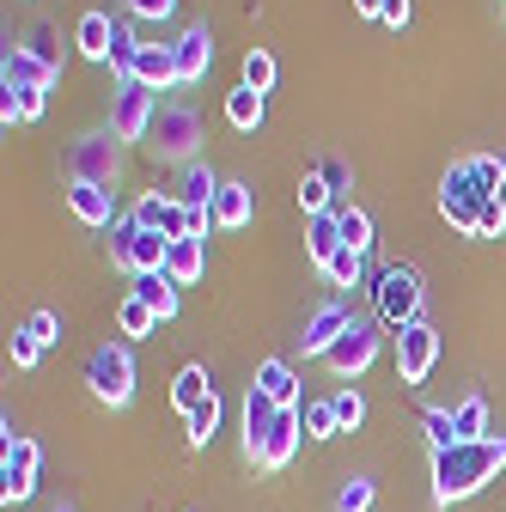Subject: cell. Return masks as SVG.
Returning a JSON list of instances; mask_svg holds the SVG:
<instances>
[{
  "instance_id": "f6af8a7d",
  "label": "cell",
  "mask_w": 506,
  "mask_h": 512,
  "mask_svg": "<svg viewBox=\"0 0 506 512\" xmlns=\"http://www.w3.org/2000/svg\"><path fill=\"white\" fill-rule=\"evenodd\" d=\"M129 13H135V19H171L177 0H129Z\"/></svg>"
},
{
  "instance_id": "836d02e7",
  "label": "cell",
  "mask_w": 506,
  "mask_h": 512,
  "mask_svg": "<svg viewBox=\"0 0 506 512\" xmlns=\"http://www.w3.org/2000/svg\"><path fill=\"white\" fill-rule=\"evenodd\" d=\"M372 476H348L342 488H336V512H372Z\"/></svg>"
},
{
  "instance_id": "f1b7e54d",
  "label": "cell",
  "mask_w": 506,
  "mask_h": 512,
  "mask_svg": "<svg viewBox=\"0 0 506 512\" xmlns=\"http://www.w3.org/2000/svg\"><path fill=\"white\" fill-rule=\"evenodd\" d=\"M452 421H458V445L488 439V397H464V403L452 409Z\"/></svg>"
},
{
  "instance_id": "c3c4849f",
  "label": "cell",
  "mask_w": 506,
  "mask_h": 512,
  "mask_svg": "<svg viewBox=\"0 0 506 512\" xmlns=\"http://www.w3.org/2000/svg\"><path fill=\"white\" fill-rule=\"evenodd\" d=\"M0 122H7V128H13V122H25V110H19V92H13V86L0 92Z\"/></svg>"
},
{
  "instance_id": "ffe728a7",
  "label": "cell",
  "mask_w": 506,
  "mask_h": 512,
  "mask_svg": "<svg viewBox=\"0 0 506 512\" xmlns=\"http://www.w3.org/2000/svg\"><path fill=\"white\" fill-rule=\"evenodd\" d=\"M202 269H208V244H202V238H171L165 275H171L177 287H189V281H202Z\"/></svg>"
},
{
  "instance_id": "7a4b0ae2",
  "label": "cell",
  "mask_w": 506,
  "mask_h": 512,
  "mask_svg": "<svg viewBox=\"0 0 506 512\" xmlns=\"http://www.w3.org/2000/svg\"><path fill=\"white\" fill-rule=\"evenodd\" d=\"M86 391H92L98 403L122 409V403L135 397V354L122 348V342H104V348H92V354H86Z\"/></svg>"
},
{
  "instance_id": "6da1fadb",
  "label": "cell",
  "mask_w": 506,
  "mask_h": 512,
  "mask_svg": "<svg viewBox=\"0 0 506 512\" xmlns=\"http://www.w3.org/2000/svg\"><path fill=\"white\" fill-rule=\"evenodd\" d=\"M500 470H506V439H500V433L470 439V445H446V452H433V506L470 500V494L488 488Z\"/></svg>"
},
{
  "instance_id": "b9f144b4",
  "label": "cell",
  "mask_w": 506,
  "mask_h": 512,
  "mask_svg": "<svg viewBox=\"0 0 506 512\" xmlns=\"http://www.w3.org/2000/svg\"><path fill=\"white\" fill-rule=\"evenodd\" d=\"M25 330H31V336L49 348V342L61 336V317H55V311H31V317H25Z\"/></svg>"
},
{
  "instance_id": "f35d334b",
  "label": "cell",
  "mask_w": 506,
  "mask_h": 512,
  "mask_svg": "<svg viewBox=\"0 0 506 512\" xmlns=\"http://www.w3.org/2000/svg\"><path fill=\"white\" fill-rule=\"evenodd\" d=\"M330 403H336V421H342V433H354V427L366 421V397H360V391H336Z\"/></svg>"
},
{
  "instance_id": "7bdbcfd3",
  "label": "cell",
  "mask_w": 506,
  "mask_h": 512,
  "mask_svg": "<svg viewBox=\"0 0 506 512\" xmlns=\"http://www.w3.org/2000/svg\"><path fill=\"white\" fill-rule=\"evenodd\" d=\"M19 92V110H25V122H37L43 110H49V86H13Z\"/></svg>"
},
{
  "instance_id": "ab89813d",
  "label": "cell",
  "mask_w": 506,
  "mask_h": 512,
  "mask_svg": "<svg viewBox=\"0 0 506 512\" xmlns=\"http://www.w3.org/2000/svg\"><path fill=\"white\" fill-rule=\"evenodd\" d=\"M500 232H506V202L494 196V202L476 214V238H500Z\"/></svg>"
},
{
  "instance_id": "8fae6325",
  "label": "cell",
  "mask_w": 506,
  "mask_h": 512,
  "mask_svg": "<svg viewBox=\"0 0 506 512\" xmlns=\"http://www.w3.org/2000/svg\"><path fill=\"white\" fill-rule=\"evenodd\" d=\"M348 324H354V317H348V305H342V299H330V305H318V311L305 317V336H299V348H305L311 360H324Z\"/></svg>"
},
{
  "instance_id": "8992f818",
  "label": "cell",
  "mask_w": 506,
  "mask_h": 512,
  "mask_svg": "<svg viewBox=\"0 0 506 512\" xmlns=\"http://www.w3.org/2000/svg\"><path fill=\"white\" fill-rule=\"evenodd\" d=\"M116 171H122V135L116 128H98V135H80L74 141V177L80 183H116Z\"/></svg>"
},
{
  "instance_id": "d4e9b609",
  "label": "cell",
  "mask_w": 506,
  "mask_h": 512,
  "mask_svg": "<svg viewBox=\"0 0 506 512\" xmlns=\"http://www.w3.org/2000/svg\"><path fill=\"white\" fill-rule=\"evenodd\" d=\"M135 299H147L159 317H177V281H171L165 269H153V275H135Z\"/></svg>"
},
{
  "instance_id": "9c48e42d",
  "label": "cell",
  "mask_w": 506,
  "mask_h": 512,
  "mask_svg": "<svg viewBox=\"0 0 506 512\" xmlns=\"http://www.w3.org/2000/svg\"><path fill=\"white\" fill-rule=\"evenodd\" d=\"M433 360H439V330H433V324L397 330V378H403V384H421V378L433 372Z\"/></svg>"
},
{
  "instance_id": "44dd1931",
  "label": "cell",
  "mask_w": 506,
  "mask_h": 512,
  "mask_svg": "<svg viewBox=\"0 0 506 512\" xmlns=\"http://www.w3.org/2000/svg\"><path fill=\"white\" fill-rule=\"evenodd\" d=\"M257 391H263L275 409H293V403H299V378H293L287 360H263V366H257Z\"/></svg>"
},
{
  "instance_id": "ee69618b",
  "label": "cell",
  "mask_w": 506,
  "mask_h": 512,
  "mask_svg": "<svg viewBox=\"0 0 506 512\" xmlns=\"http://www.w3.org/2000/svg\"><path fill=\"white\" fill-rule=\"evenodd\" d=\"M37 354H43V342H37L31 330H19V336H13V366H19V372H31V366H37Z\"/></svg>"
},
{
  "instance_id": "7dc6e473",
  "label": "cell",
  "mask_w": 506,
  "mask_h": 512,
  "mask_svg": "<svg viewBox=\"0 0 506 512\" xmlns=\"http://www.w3.org/2000/svg\"><path fill=\"white\" fill-rule=\"evenodd\" d=\"M409 13H415V0H385V13H378V19H385V25H409Z\"/></svg>"
},
{
  "instance_id": "d6a6232c",
  "label": "cell",
  "mask_w": 506,
  "mask_h": 512,
  "mask_svg": "<svg viewBox=\"0 0 506 512\" xmlns=\"http://www.w3.org/2000/svg\"><path fill=\"white\" fill-rule=\"evenodd\" d=\"M342 244L360 250V256H372V214L366 208H342Z\"/></svg>"
},
{
  "instance_id": "4fadbf2b",
  "label": "cell",
  "mask_w": 506,
  "mask_h": 512,
  "mask_svg": "<svg viewBox=\"0 0 506 512\" xmlns=\"http://www.w3.org/2000/svg\"><path fill=\"white\" fill-rule=\"evenodd\" d=\"M61 196H68V214H74L80 226H116V202H110L104 183H80V177H74Z\"/></svg>"
},
{
  "instance_id": "3957f363",
  "label": "cell",
  "mask_w": 506,
  "mask_h": 512,
  "mask_svg": "<svg viewBox=\"0 0 506 512\" xmlns=\"http://www.w3.org/2000/svg\"><path fill=\"white\" fill-rule=\"evenodd\" d=\"M372 305H378V317H385L391 330H409V324H421V269H409V263H391L385 275H378V287H372Z\"/></svg>"
},
{
  "instance_id": "bcb514c9",
  "label": "cell",
  "mask_w": 506,
  "mask_h": 512,
  "mask_svg": "<svg viewBox=\"0 0 506 512\" xmlns=\"http://www.w3.org/2000/svg\"><path fill=\"white\" fill-rule=\"evenodd\" d=\"M214 226V208H183V238H202Z\"/></svg>"
},
{
  "instance_id": "e575fe53",
  "label": "cell",
  "mask_w": 506,
  "mask_h": 512,
  "mask_svg": "<svg viewBox=\"0 0 506 512\" xmlns=\"http://www.w3.org/2000/svg\"><path fill=\"white\" fill-rule=\"evenodd\" d=\"M421 427H427V445H433V452L458 445V421H452V409H427V415H421Z\"/></svg>"
},
{
  "instance_id": "ba28073f",
  "label": "cell",
  "mask_w": 506,
  "mask_h": 512,
  "mask_svg": "<svg viewBox=\"0 0 506 512\" xmlns=\"http://www.w3.org/2000/svg\"><path fill=\"white\" fill-rule=\"evenodd\" d=\"M372 360H378V324H366V317H354V324L336 336V348L324 354V366H330L336 378H360Z\"/></svg>"
},
{
  "instance_id": "8d00e7d4",
  "label": "cell",
  "mask_w": 506,
  "mask_h": 512,
  "mask_svg": "<svg viewBox=\"0 0 506 512\" xmlns=\"http://www.w3.org/2000/svg\"><path fill=\"white\" fill-rule=\"evenodd\" d=\"M299 421H305V433H311V439H330V433H342V421H336V403H305V409H299Z\"/></svg>"
},
{
  "instance_id": "cb8c5ba5",
  "label": "cell",
  "mask_w": 506,
  "mask_h": 512,
  "mask_svg": "<svg viewBox=\"0 0 506 512\" xmlns=\"http://www.w3.org/2000/svg\"><path fill=\"white\" fill-rule=\"evenodd\" d=\"M208 397H214V384H208V372H202V366H183V372L171 378V403H177L183 415H189V409H202Z\"/></svg>"
},
{
  "instance_id": "1f68e13d",
  "label": "cell",
  "mask_w": 506,
  "mask_h": 512,
  "mask_svg": "<svg viewBox=\"0 0 506 512\" xmlns=\"http://www.w3.org/2000/svg\"><path fill=\"white\" fill-rule=\"evenodd\" d=\"M19 49H25V55H37V61H43L49 74H61V43H55V31H49V25H31Z\"/></svg>"
},
{
  "instance_id": "60d3db41",
  "label": "cell",
  "mask_w": 506,
  "mask_h": 512,
  "mask_svg": "<svg viewBox=\"0 0 506 512\" xmlns=\"http://www.w3.org/2000/svg\"><path fill=\"white\" fill-rule=\"evenodd\" d=\"M318 171H324V183L336 189V196H348V189H354V165H348V159H324Z\"/></svg>"
},
{
  "instance_id": "681fc988",
  "label": "cell",
  "mask_w": 506,
  "mask_h": 512,
  "mask_svg": "<svg viewBox=\"0 0 506 512\" xmlns=\"http://www.w3.org/2000/svg\"><path fill=\"white\" fill-rule=\"evenodd\" d=\"M354 7H360L366 19H378V13H385V0H354Z\"/></svg>"
},
{
  "instance_id": "e0dca14e",
  "label": "cell",
  "mask_w": 506,
  "mask_h": 512,
  "mask_svg": "<svg viewBox=\"0 0 506 512\" xmlns=\"http://www.w3.org/2000/svg\"><path fill=\"white\" fill-rule=\"evenodd\" d=\"M336 250H348V244H342V208H336V214H318V220L305 226V256H311L318 269L336 263Z\"/></svg>"
},
{
  "instance_id": "7c38bea8",
  "label": "cell",
  "mask_w": 506,
  "mask_h": 512,
  "mask_svg": "<svg viewBox=\"0 0 506 512\" xmlns=\"http://www.w3.org/2000/svg\"><path fill=\"white\" fill-rule=\"evenodd\" d=\"M171 55H177V86L208 80V61H214V37H208V25H189V31L171 43Z\"/></svg>"
},
{
  "instance_id": "484cf974",
  "label": "cell",
  "mask_w": 506,
  "mask_h": 512,
  "mask_svg": "<svg viewBox=\"0 0 506 512\" xmlns=\"http://www.w3.org/2000/svg\"><path fill=\"white\" fill-rule=\"evenodd\" d=\"M0 80H7V86H49L55 74L43 68L37 55H25V49H7V61H0Z\"/></svg>"
},
{
  "instance_id": "d6986e66",
  "label": "cell",
  "mask_w": 506,
  "mask_h": 512,
  "mask_svg": "<svg viewBox=\"0 0 506 512\" xmlns=\"http://www.w3.org/2000/svg\"><path fill=\"white\" fill-rule=\"evenodd\" d=\"M135 80L153 86V92H171V86H177V55H171V43H141Z\"/></svg>"
},
{
  "instance_id": "74e56055",
  "label": "cell",
  "mask_w": 506,
  "mask_h": 512,
  "mask_svg": "<svg viewBox=\"0 0 506 512\" xmlns=\"http://www.w3.org/2000/svg\"><path fill=\"white\" fill-rule=\"evenodd\" d=\"M360 269H366V256H360V250H336V263L324 269V281H330V287H354Z\"/></svg>"
},
{
  "instance_id": "2e32d148",
  "label": "cell",
  "mask_w": 506,
  "mask_h": 512,
  "mask_svg": "<svg viewBox=\"0 0 506 512\" xmlns=\"http://www.w3.org/2000/svg\"><path fill=\"white\" fill-rule=\"evenodd\" d=\"M299 433H305L299 409H281V415H275V433H269V445H263V470H287V464H293Z\"/></svg>"
},
{
  "instance_id": "603a6c76",
  "label": "cell",
  "mask_w": 506,
  "mask_h": 512,
  "mask_svg": "<svg viewBox=\"0 0 506 512\" xmlns=\"http://www.w3.org/2000/svg\"><path fill=\"white\" fill-rule=\"evenodd\" d=\"M74 43H80V55L110 61V49H116V25H110L104 13H86V19H80V31H74Z\"/></svg>"
},
{
  "instance_id": "f907efd6",
  "label": "cell",
  "mask_w": 506,
  "mask_h": 512,
  "mask_svg": "<svg viewBox=\"0 0 506 512\" xmlns=\"http://www.w3.org/2000/svg\"><path fill=\"white\" fill-rule=\"evenodd\" d=\"M55 512H74V506H55Z\"/></svg>"
},
{
  "instance_id": "277c9868",
  "label": "cell",
  "mask_w": 506,
  "mask_h": 512,
  "mask_svg": "<svg viewBox=\"0 0 506 512\" xmlns=\"http://www.w3.org/2000/svg\"><path fill=\"white\" fill-rule=\"evenodd\" d=\"M165 256H171V238L147 232L135 214L110 226V263H122L129 275H153V269H165Z\"/></svg>"
},
{
  "instance_id": "7402d4cb",
  "label": "cell",
  "mask_w": 506,
  "mask_h": 512,
  "mask_svg": "<svg viewBox=\"0 0 506 512\" xmlns=\"http://www.w3.org/2000/svg\"><path fill=\"white\" fill-rule=\"evenodd\" d=\"M214 196H220V177H214L208 165L189 159V171H183V183H177V202H183V208H214Z\"/></svg>"
},
{
  "instance_id": "4dcf8cb0",
  "label": "cell",
  "mask_w": 506,
  "mask_h": 512,
  "mask_svg": "<svg viewBox=\"0 0 506 512\" xmlns=\"http://www.w3.org/2000/svg\"><path fill=\"white\" fill-rule=\"evenodd\" d=\"M183 427H189V445H196V452H202V445H208V439L220 433V397H208L202 409H189V415H183Z\"/></svg>"
},
{
  "instance_id": "30bf717a",
  "label": "cell",
  "mask_w": 506,
  "mask_h": 512,
  "mask_svg": "<svg viewBox=\"0 0 506 512\" xmlns=\"http://www.w3.org/2000/svg\"><path fill=\"white\" fill-rule=\"evenodd\" d=\"M37 464H43L37 445H31V439H13V445H7V464H0V500H7V506L31 500V494H37Z\"/></svg>"
},
{
  "instance_id": "83f0119b",
  "label": "cell",
  "mask_w": 506,
  "mask_h": 512,
  "mask_svg": "<svg viewBox=\"0 0 506 512\" xmlns=\"http://www.w3.org/2000/svg\"><path fill=\"white\" fill-rule=\"evenodd\" d=\"M299 208L318 220V214H336V189L324 183V171H305L299 177Z\"/></svg>"
},
{
  "instance_id": "ac0fdd59",
  "label": "cell",
  "mask_w": 506,
  "mask_h": 512,
  "mask_svg": "<svg viewBox=\"0 0 506 512\" xmlns=\"http://www.w3.org/2000/svg\"><path fill=\"white\" fill-rule=\"evenodd\" d=\"M250 214H257V189H250V183H220V196H214V226L238 232V226H250Z\"/></svg>"
},
{
  "instance_id": "4316f807",
  "label": "cell",
  "mask_w": 506,
  "mask_h": 512,
  "mask_svg": "<svg viewBox=\"0 0 506 512\" xmlns=\"http://www.w3.org/2000/svg\"><path fill=\"white\" fill-rule=\"evenodd\" d=\"M226 122H232V128H257V122H263V92H250V86L238 80V86L226 92Z\"/></svg>"
},
{
  "instance_id": "52a82bcc",
  "label": "cell",
  "mask_w": 506,
  "mask_h": 512,
  "mask_svg": "<svg viewBox=\"0 0 506 512\" xmlns=\"http://www.w3.org/2000/svg\"><path fill=\"white\" fill-rule=\"evenodd\" d=\"M153 86H141V80H116V104H110V128L122 141H147L153 135Z\"/></svg>"
},
{
  "instance_id": "d590c367",
  "label": "cell",
  "mask_w": 506,
  "mask_h": 512,
  "mask_svg": "<svg viewBox=\"0 0 506 512\" xmlns=\"http://www.w3.org/2000/svg\"><path fill=\"white\" fill-rule=\"evenodd\" d=\"M244 86H250V92H269V86H275V55H269V49H250V55H244Z\"/></svg>"
},
{
  "instance_id": "9a60e30c",
  "label": "cell",
  "mask_w": 506,
  "mask_h": 512,
  "mask_svg": "<svg viewBox=\"0 0 506 512\" xmlns=\"http://www.w3.org/2000/svg\"><path fill=\"white\" fill-rule=\"evenodd\" d=\"M135 220L147 232H159V238H183V202L165 196V189H147V196L135 202Z\"/></svg>"
},
{
  "instance_id": "5b68a950",
  "label": "cell",
  "mask_w": 506,
  "mask_h": 512,
  "mask_svg": "<svg viewBox=\"0 0 506 512\" xmlns=\"http://www.w3.org/2000/svg\"><path fill=\"white\" fill-rule=\"evenodd\" d=\"M196 141H202V116L189 110V104H165V110L153 116L147 147H153L159 159H189V153H196Z\"/></svg>"
},
{
  "instance_id": "f546056e",
  "label": "cell",
  "mask_w": 506,
  "mask_h": 512,
  "mask_svg": "<svg viewBox=\"0 0 506 512\" xmlns=\"http://www.w3.org/2000/svg\"><path fill=\"white\" fill-rule=\"evenodd\" d=\"M116 324H122V336H153V324H159V311H153L147 299H135V293H129V299L116 305Z\"/></svg>"
},
{
  "instance_id": "5bb4252c",
  "label": "cell",
  "mask_w": 506,
  "mask_h": 512,
  "mask_svg": "<svg viewBox=\"0 0 506 512\" xmlns=\"http://www.w3.org/2000/svg\"><path fill=\"white\" fill-rule=\"evenodd\" d=\"M275 403L257 391V384H250V397H244V458L250 464H263V445H269V433H275Z\"/></svg>"
}]
</instances>
